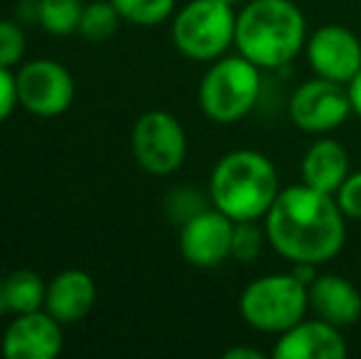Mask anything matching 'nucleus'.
I'll return each instance as SVG.
<instances>
[{
	"instance_id": "1",
	"label": "nucleus",
	"mask_w": 361,
	"mask_h": 359,
	"mask_svg": "<svg viewBox=\"0 0 361 359\" xmlns=\"http://www.w3.org/2000/svg\"><path fill=\"white\" fill-rule=\"evenodd\" d=\"M347 217L334 195L310 185H290L278 192L263 217L268 244L290 264L322 266L332 261L347 241Z\"/></svg>"
},
{
	"instance_id": "26",
	"label": "nucleus",
	"mask_w": 361,
	"mask_h": 359,
	"mask_svg": "<svg viewBox=\"0 0 361 359\" xmlns=\"http://www.w3.org/2000/svg\"><path fill=\"white\" fill-rule=\"evenodd\" d=\"M347 89H349V99H352V111L361 118V69L357 77L347 84Z\"/></svg>"
},
{
	"instance_id": "4",
	"label": "nucleus",
	"mask_w": 361,
	"mask_h": 359,
	"mask_svg": "<svg viewBox=\"0 0 361 359\" xmlns=\"http://www.w3.org/2000/svg\"><path fill=\"white\" fill-rule=\"evenodd\" d=\"M310 308L307 286L290 273H268L243 288L238 298L241 317L258 332L281 335L305 317Z\"/></svg>"
},
{
	"instance_id": "16",
	"label": "nucleus",
	"mask_w": 361,
	"mask_h": 359,
	"mask_svg": "<svg viewBox=\"0 0 361 359\" xmlns=\"http://www.w3.org/2000/svg\"><path fill=\"white\" fill-rule=\"evenodd\" d=\"M300 173H302L305 185L334 195L349 175V155L339 140L319 138L307 148L300 163Z\"/></svg>"
},
{
	"instance_id": "5",
	"label": "nucleus",
	"mask_w": 361,
	"mask_h": 359,
	"mask_svg": "<svg viewBox=\"0 0 361 359\" xmlns=\"http://www.w3.org/2000/svg\"><path fill=\"white\" fill-rule=\"evenodd\" d=\"M261 96V67L246 57L214 59L200 84V109L221 126L246 118Z\"/></svg>"
},
{
	"instance_id": "10",
	"label": "nucleus",
	"mask_w": 361,
	"mask_h": 359,
	"mask_svg": "<svg viewBox=\"0 0 361 359\" xmlns=\"http://www.w3.org/2000/svg\"><path fill=\"white\" fill-rule=\"evenodd\" d=\"M310 69L314 77L337 84H349L361 69V42L342 25H322L305 42Z\"/></svg>"
},
{
	"instance_id": "20",
	"label": "nucleus",
	"mask_w": 361,
	"mask_h": 359,
	"mask_svg": "<svg viewBox=\"0 0 361 359\" xmlns=\"http://www.w3.org/2000/svg\"><path fill=\"white\" fill-rule=\"evenodd\" d=\"M118 10L121 20L140 28H155L162 25L175 13V0H111Z\"/></svg>"
},
{
	"instance_id": "8",
	"label": "nucleus",
	"mask_w": 361,
	"mask_h": 359,
	"mask_svg": "<svg viewBox=\"0 0 361 359\" xmlns=\"http://www.w3.org/2000/svg\"><path fill=\"white\" fill-rule=\"evenodd\" d=\"M18 104L39 118H54L72 109L76 84L74 77L57 59H32L15 74Z\"/></svg>"
},
{
	"instance_id": "29",
	"label": "nucleus",
	"mask_w": 361,
	"mask_h": 359,
	"mask_svg": "<svg viewBox=\"0 0 361 359\" xmlns=\"http://www.w3.org/2000/svg\"><path fill=\"white\" fill-rule=\"evenodd\" d=\"M20 3H37V0H20Z\"/></svg>"
},
{
	"instance_id": "19",
	"label": "nucleus",
	"mask_w": 361,
	"mask_h": 359,
	"mask_svg": "<svg viewBox=\"0 0 361 359\" xmlns=\"http://www.w3.org/2000/svg\"><path fill=\"white\" fill-rule=\"evenodd\" d=\"M118 23H121V15L111 0L84 3L79 35L84 39H89V42H104V39L114 37L116 30H118Z\"/></svg>"
},
{
	"instance_id": "30",
	"label": "nucleus",
	"mask_w": 361,
	"mask_h": 359,
	"mask_svg": "<svg viewBox=\"0 0 361 359\" xmlns=\"http://www.w3.org/2000/svg\"><path fill=\"white\" fill-rule=\"evenodd\" d=\"M226 3H231V5H233V3H236V0H226Z\"/></svg>"
},
{
	"instance_id": "17",
	"label": "nucleus",
	"mask_w": 361,
	"mask_h": 359,
	"mask_svg": "<svg viewBox=\"0 0 361 359\" xmlns=\"http://www.w3.org/2000/svg\"><path fill=\"white\" fill-rule=\"evenodd\" d=\"M5 278V296H8V312L23 315V312L42 310L44 296H47V283L42 276L30 269H20L8 273Z\"/></svg>"
},
{
	"instance_id": "21",
	"label": "nucleus",
	"mask_w": 361,
	"mask_h": 359,
	"mask_svg": "<svg viewBox=\"0 0 361 359\" xmlns=\"http://www.w3.org/2000/svg\"><path fill=\"white\" fill-rule=\"evenodd\" d=\"M263 241H268L266 226H258L256 219L251 221H233V239H231V256L241 264H253L261 256Z\"/></svg>"
},
{
	"instance_id": "14",
	"label": "nucleus",
	"mask_w": 361,
	"mask_h": 359,
	"mask_svg": "<svg viewBox=\"0 0 361 359\" xmlns=\"http://www.w3.org/2000/svg\"><path fill=\"white\" fill-rule=\"evenodd\" d=\"M96 305V283L81 269H67L47 283L44 310L62 325L81 322Z\"/></svg>"
},
{
	"instance_id": "27",
	"label": "nucleus",
	"mask_w": 361,
	"mask_h": 359,
	"mask_svg": "<svg viewBox=\"0 0 361 359\" xmlns=\"http://www.w3.org/2000/svg\"><path fill=\"white\" fill-rule=\"evenodd\" d=\"M224 359H263V352L248 350V347H231L224 352Z\"/></svg>"
},
{
	"instance_id": "18",
	"label": "nucleus",
	"mask_w": 361,
	"mask_h": 359,
	"mask_svg": "<svg viewBox=\"0 0 361 359\" xmlns=\"http://www.w3.org/2000/svg\"><path fill=\"white\" fill-rule=\"evenodd\" d=\"M84 3L81 0H37L35 3V20L42 25L44 32L67 37L79 32Z\"/></svg>"
},
{
	"instance_id": "15",
	"label": "nucleus",
	"mask_w": 361,
	"mask_h": 359,
	"mask_svg": "<svg viewBox=\"0 0 361 359\" xmlns=\"http://www.w3.org/2000/svg\"><path fill=\"white\" fill-rule=\"evenodd\" d=\"M310 310L337 327H349L361 317V293L349 278L337 273L317 276L307 286Z\"/></svg>"
},
{
	"instance_id": "28",
	"label": "nucleus",
	"mask_w": 361,
	"mask_h": 359,
	"mask_svg": "<svg viewBox=\"0 0 361 359\" xmlns=\"http://www.w3.org/2000/svg\"><path fill=\"white\" fill-rule=\"evenodd\" d=\"M0 315H8V296H5V278L0 276Z\"/></svg>"
},
{
	"instance_id": "2",
	"label": "nucleus",
	"mask_w": 361,
	"mask_h": 359,
	"mask_svg": "<svg viewBox=\"0 0 361 359\" xmlns=\"http://www.w3.org/2000/svg\"><path fill=\"white\" fill-rule=\"evenodd\" d=\"M307 42L305 15L293 0H251L236 13L238 54L261 69H281Z\"/></svg>"
},
{
	"instance_id": "24",
	"label": "nucleus",
	"mask_w": 361,
	"mask_h": 359,
	"mask_svg": "<svg viewBox=\"0 0 361 359\" xmlns=\"http://www.w3.org/2000/svg\"><path fill=\"white\" fill-rule=\"evenodd\" d=\"M334 200L347 219H361V173H349L342 187L334 192Z\"/></svg>"
},
{
	"instance_id": "23",
	"label": "nucleus",
	"mask_w": 361,
	"mask_h": 359,
	"mask_svg": "<svg viewBox=\"0 0 361 359\" xmlns=\"http://www.w3.org/2000/svg\"><path fill=\"white\" fill-rule=\"evenodd\" d=\"M202 209H207V207H204V197L200 192L180 187V190L167 195V214L175 221H180V224H185L190 217L200 214Z\"/></svg>"
},
{
	"instance_id": "13",
	"label": "nucleus",
	"mask_w": 361,
	"mask_h": 359,
	"mask_svg": "<svg viewBox=\"0 0 361 359\" xmlns=\"http://www.w3.org/2000/svg\"><path fill=\"white\" fill-rule=\"evenodd\" d=\"M349 355L342 327L322 320H300L278 335L273 347L276 359H344Z\"/></svg>"
},
{
	"instance_id": "7",
	"label": "nucleus",
	"mask_w": 361,
	"mask_h": 359,
	"mask_svg": "<svg viewBox=\"0 0 361 359\" xmlns=\"http://www.w3.org/2000/svg\"><path fill=\"white\" fill-rule=\"evenodd\" d=\"M133 158L145 173L167 178L177 173L187 158V133L182 123L167 111H147L130 133Z\"/></svg>"
},
{
	"instance_id": "3",
	"label": "nucleus",
	"mask_w": 361,
	"mask_h": 359,
	"mask_svg": "<svg viewBox=\"0 0 361 359\" xmlns=\"http://www.w3.org/2000/svg\"><path fill=\"white\" fill-rule=\"evenodd\" d=\"M281 192L276 165L258 150H231L214 165L209 202L233 221L263 219Z\"/></svg>"
},
{
	"instance_id": "25",
	"label": "nucleus",
	"mask_w": 361,
	"mask_h": 359,
	"mask_svg": "<svg viewBox=\"0 0 361 359\" xmlns=\"http://www.w3.org/2000/svg\"><path fill=\"white\" fill-rule=\"evenodd\" d=\"M18 104V87H15V74L13 69L0 67V123L13 116Z\"/></svg>"
},
{
	"instance_id": "11",
	"label": "nucleus",
	"mask_w": 361,
	"mask_h": 359,
	"mask_svg": "<svg viewBox=\"0 0 361 359\" xmlns=\"http://www.w3.org/2000/svg\"><path fill=\"white\" fill-rule=\"evenodd\" d=\"M233 219L216 207L202 209L180 224V254L195 269H216L231 256Z\"/></svg>"
},
{
	"instance_id": "9",
	"label": "nucleus",
	"mask_w": 361,
	"mask_h": 359,
	"mask_svg": "<svg viewBox=\"0 0 361 359\" xmlns=\"http://www.w3.org/2000/svg\"><path fill=\"white\" fill-rule=\"evenodd\" d=\"M349 114L354 111L347 84L329 82L322 77L300 84L288 104L290 121L305 133H329L339 128L349 118Z\"/></svg>"
},
{
	"instance_id": "22",
	"label": "nucleus",
	"mask_w": 361,
	"mask_h": 359,
	"mask_svg": "<svg viewBox=\"0 0 361 359\" xmlns=\"http://www.w3.org/2000/svg\"><path fill=\"white\" fill-rule=\"evenodd\" d=\"M27 39L25 30L18 20H0V67L13 69L15 64L23 62Z\"/></svg>"
},
{
	"instance_id": "6",
	"label": "nucleus",
	"mask_w": 361,
	"mask_h": 359,
	"mask_svg": "<svg viewBox=\"0 0 361 359\" xmlns=\"http://www.w3.org/2000/svg\"><path fill=\"white\" fill-rule=\"evenodd\" d=\"M236 37V13L226 0H190L172 20V42L195 62L224 57Z\"/></svg>"
},
{
	"instance_id": "12",
	"label": "nucleus",
	"mask_w": 361,
	"mask_h": 359,
	"mask_svg": "<svg viewBox=\"0 0 361 359\" xmlns=\"http://www.w3.org/2000/svg\"><path fill=\"white\" fill-rule=\"evenodd\" d=\"M62 322L47 310L15 315L0 335V355L5 359H54L64 347Z\"/></svg>"
}]
</instances>
